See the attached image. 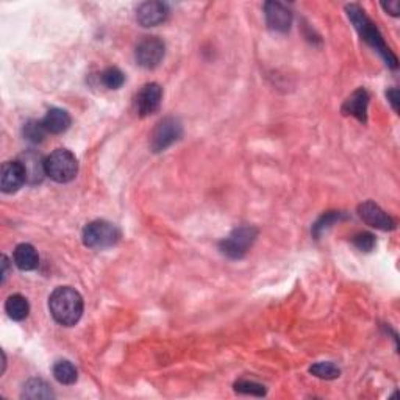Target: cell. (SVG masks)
Segmentation results:
<instances>
[{
    "label": "cell",
    "mask_w": 400,
    "mask_h": 400,
    "mask_svg": "<svg viewBox=\"0 0 400 400\" xmlns=\"http://www.w3.org/2000/svg\"><path fill=\"white\" fill-rule=\"evenodd\" d=\"M5 311L13 321H24L30 313V305L24 295L13 294L5 302Z\"/></svg>",
    "instance_id": "e0dca14e"
},
{
    "label": "cell",
    "mask_w": 400,
    "mask_h": 400,
    "mask_svg": "<svg viewBox=\"0 0 400 400\" xmlns=\"http://www.w3.org/2000/svg\"><path fill=\"white\" fill-rule=\"evenodd\" d=\"M24 399H54L55 394L50 386L41 378H31L24 385L22 394Z\"/></svg>",
    "instance_id": "ac0fdd59"
},
{
    "label": "cell",
    "mask_w": 400,
    "mask_h": 400,
    "mask_svg": "<svg viewBox=\"0 0 400 400\" xmlns=\"http://www.w3.org/2000/svg\"><path fill=\"white\" fill-rule=\"evenodd\" d=\"M344 215L343 213H339V211H328L325 213L324 216H322L318 222L314 224V227H313V235L316 238H319L322 235V231L327 230V229H330L332 227V224H334L337 221H339L341 217H343Z\"/></svg>",
    "instance_id": "603a6c76"
},
{
    "label": "cell",
    "mask_w": 400,
    "mask_h": 400,
    "mask_svg": "<svg viewBox=\"0 0 400 400\" xmlns=\"http://www.w3.org/2000/svg\"><path fill=\"white\" fill-rule=\"evenodd\" d=\"M100 80L108 89H119L125 83V75L118 68H108L100 74Z\"/></svg>",
    "instance_id": "ffe728a7"
},
{
    "label": "cell",
    "mask_w": 400,
    "mask_h": 400,
    "mask_svg": "<svg viewBox=\"0 0 400 400\" xmlns=\"http://www.w3.org/2000/svg\"><path fill=\"white\" fill-rule=\"evenodd\" d=\"M25 174H27V182L31 185L40 183L46 177V158H43L40 153L33 151L25 152L21 160Z\"/></svg>",
    "instance_id": "4fadbf2b"
},
{
    "label": "cell",
    "mask_w": 400,
    "mask_h": 400,
    "mask_svg": "<svg viewBox=\"0 0 400 400\" xmlns=\"http://www.w3.org/2000/svg\"><path fill=\"white\" fill-rule=\"evenodd\" d=\"M27 183V174L21 161H6L2 164V172H0V190L5 194H13L22 188V185Z\"/></svg>",
    "instance_id": "ba28073f"
},
{
    "label": "cell",
    "mask_w": 400,
    "mask_h": 400,
    "mask_svg": "<svg viewBox=\"0 0 400 400\" xmlns=\"http://www.w3.org/2000/svg\"><path fill=\"white\" fill-rule=\"evenodd\" d=\"M54 377L61 385H74L79 378V372L69 360H60L54 364Z\"/></svg>",
    "instance_id": "d6986e66"
},
{
    "label": "cell",
    "mask_w": 400,
    "mask_h": 400,
    "mask_svg": "<svg viewBox=\"0 0 400 400\" xmlns=\"http://www.w3.org/2000/svg\"><path fill=\"white\" fill-rule=\"evenodd\" d=\"M83 244L89 249H107L119 241L121 231L114 224L93 221L83 229Z\"/></svg>",
    "instance_id": "277c9868"
},
{
    "label": "cell",
    "mask_w": 400,
    "mask_h": 400,
    "mask_svg": "<svg viewBox=\"0 0 400 400\" xmlns=\"http://www.w3.org/2000/svg\"><path fill=\"white\" fill-rule=\"evenodd\" d=\"M166 54L164 43L157 36H147L137 46L134 58L141 68L155 69L163 61Z\"/></svg>",
    "instance_id": "52a82bcc"
},
{
    "label": "cell",
    "mask_w": 400,
    "mask_h": 400,
    "mask_svg": "<svg viewBox=\"0 0 400 400\" xmlns=\"http://www.w3.org/2000/svg\"><path fill=\"white\" fill-rule=\"evenodd\" d=\"M16 266L21 270H33L40 264V256H38L36 249L31 244H19L13 254Z\"/></svg>",
    "instance_id": "2e32d148"
},
{
    "label": "cell",
    "mask_w": 400,
    "mask_h": 400,
    "mask_svg": "<svg viewBox=\"0 0 400 400\" xmlns=\"http://www.w3.org/2000/svg\"><path fill=\"white\" fill-rule=\"evenodd\" d=\"M163 100V89L158 83H147L137 95V111L141 118L157 113Z\"/></svg>",
    "instance_id": "30bf717a"
},
{
    "label": "cell",
    "mask_w": 400,
    "mask_h": 400,
    "mask_svg": "<svg viewBox=\"0 0 400 400\" xmlns=\"http://www.w3.org/2000/svg\"><path fill=\"white\" fill-rule=\"evenodd\" d=\"M8 268H10V261H8V258L3 255L2 256V283H5L6 277H8Z\"/></svg>",
    "instance_id": "83f0119b"
},
{
    "label": "cell",
    "mask_w": 400,
    "mask_h": 400,
    "mask_svg": "<svg viewBox=\"0 0 400 400\" xmlns=\"http://www.w3.org/2000/svg\"><path fill=\"white\" fill-rule=\"evenodd\" d=\"M264 16H266L268 27L279 33H286L291 29L293 13L288 6L280 2H268L264 3Z\"/></svg>",
    "instance_id": "8fae6325"
},
{
    "label": "cell",
    "mask_w": 400,
    "mask_h": 400,
    "mask_svg": "<svg viewBox=\"0 0 400 400\" xmlns=\"http://www.w3.org/2000/svg\"><path fill=\"white\" fill-rule=\"evenodd\" d=\"M169 17V6L164 2H146L139 5L137 11V21L143 27H157Z\"/></svg>",
    "instance_id": "7c38bea8"
},
{
    "label": "cell",
    "mask_w": 400,
    "mask_h": 400,
    "mask_svg": "<svg viewBox=\"0 0 400 400\" xmlns=\"http://www.w3.org/2000/svg\"><path fill=\"white\" fill-rule=\"evenodd\" d=\"M183 137V125L177 118L161 119L151 134V149L155 153L164 152Z\"/></svg>",
    "instance_id": "5b68a950"
},
{
    "label": "cell",
    "mask_w": 400,
    "mask_h": 400,
    "mask_svg": "<svg viewBox=\"0 0 400 400\" xmlns=\"http://www.w3.org/2000/svg\"><path fill=\"white\" fill-rule=\"evenodd\" d=\"M353 244L357 246L361 252H371L376 246V238H374L372 233H367V231H363V233H358L353 238Z\"/></svg>",
    "instance_id": "d4e9b609"
},
{
    "label": "cell",
    "mask_w": 400,
    "mask_h": 400,
    "mask_svg": "<svg viewBox=\"0 0 400 400\" xmlns=\"http://www.w3.org/2000/svg\"><path fill=\"white\" fill-rule=\"evenodd\" d=\"M52 318L64 327H72L83 314V299L79 291L70 286L56 288L49 298Z\"/></svg>",
    "instance_id": "7a4b0ae2"
},
{
    "label": "cell",
    "mask_w": 400,
    "mask_h": 400,
    "mask_svg": "<svg viewBox=\"0 0 400 400\" xmlns=\"http://www.w3.org/2000/svg\"><path fill=\"white\" fill-rule=\"evenodd\" d=\"M386 98L391 102L392 108H394V111H399V89L397 88H391L388 93H386Z\"/></svg>",
    "instance_id": "484cf974"
},
{
    "label": "cell",
    "mask_w": 400,
    "mask_h": 400,
    "mask_svg": "<svg viewBox=\"0 0 400 400\" xmlns=\"http://www.w3.org/2000/svg\"><path fill=\"white\" fill-rule=\"evenodd\" d=\"M309 372L313 374L314 377L322 378V380H334L339 377V367L334 366L333 363H328V361H321V363H316L309 367Z\"/></svg>",
    "instance_id": "7402d4cb"
},
{
    "label": "cell",
    "mask_w": 400,
    "mask_h": 400,
    "mask_svg": "<svg viewBox=\"0 0 400 400\" xmlns=\"http://www.w3.org/2000/svg\"><path fill=\"white\" fill-rule=\"evenodd\" d=\"M46 134H47V130L44 128L41 121H29L27 124L24 125V138L27 139L29 143H33V144L41 143Z\"/></svg>",
    "instance_id": "44dd1931"
},
{
    "label": "cell",
    "mask_w": 400,
    "mask_h": 400,
    "mask_svg": "<svg viewBox=\"0 0 400 400\" xmlns=\"http://www.w3.org/2000/svg\"><path fill=\"white\" fill-rule=\"evenodd\" d=\"M79 174V161L68 149H56L46 158V176L56 183H69Z\"/></svg>",
    "instance_id": "3957f363"
},
{
    "label": "cell",
    "mask_w": 400,
    "mask_h": 400,
    "mask_svg": "<svg viewBox=\"0 0 400 400\" xmlns=\"http://www.w3.org/2000/svg\"><path fill=\"white\" fill-rule=\"evenodd\" d=\"M358 215L367 225H371V227L374 229H378L383 231H390V230L396 229L394 219H392L385 210L380 208L377 203L371 202V200H367V202L361 203L358 206Z\"/></svg>",
    "instance_id": "9c48e42d"
},
{
    "label": "cell",
    "mask_w": 400,
    "mask_h": 400,
    "mask_svg": "<svg viewBox=\"0 0 400 400\" xmlns=\"http://www.w3.org/2000/svg\"><path fill=\"white\" fill-rule=\"evenodd\" d=\"M346 11H347V16H349L351 19V22L353 24L355 30L360 33L361 40H363L366 44H369L374 50H377L378 54L385 58V61L388 66H391L392 69H397L396 55L392 54L388 46H386L382 33H380L378 29L376 27V24L367 17L366 11L358 5H347Z\"/></svg>",
    "instance_id": "6da1fadb"
},
{
    "label": "cell",
    "mask_w": 400,
    "mask_h": 400,
    "mask_svg": "<svg viewBox=\"0 0 400 400\" xmlns=\"http://www.w3.org/2000/svg\"><path fill=\"white\" fill-rule=\"evenodd\" d=\"M258 236V231L255 227H240L231 231V235L225 238L219 244V249L224 255L233 260H240L247 254L249 247L255 243Z\"/></svg>",
    "instance_id": "8992f818"
},
{
    "label": "cell",
    "mask_w": 400,
    "mask_h": 400,
    "mask_svg": "<svg viewBox=\"0 0 400 400\" xmlns=\"http://www.w3.org/2000/svg\"><path fill=\"white\" fill-rule=\"evenodd\" d=\"M383 8L390 13L392 16H399V2L397 0H391L388 3H382Z\"/></svg>",
    "instance_id": "4316f807"
},
{
    "label": "cell",
    "mask_w": 400,
    "mask_h": 400,
    "mask_svg": "<svg viewBox=\"0 0 400 400\" xmlns=\"http://www.w3.org/2000/svg\"><path fill=\"white\" fill-rule=\"evenodd\" d=\"M44 128H46L47 133L52 134H60L64 133L70 127V116L68 111H64L61 108H50L49 111L44 116V119L41 121Z\"/></svg>",
    "instance_id": "9a60e30c"
},
{
    "label": "cell",
    "mask_w": 400,
    "mask_h": 400,
    "mask_svg": "<svg viewBox=\"0 0 400 400\" xmlns=\"http://www.w3.org/2000/svg\"><path fill=\"white\" fill-rule=\"evenodd\" d=\"M235 391L240 392V394H247V396H256V397L266 396V390H264L263 385L249 382V380H240V382H236Z\"/></svg>",
    "instance_id": "cb8c5ba5"
},
{
    "label": "cell",
    "mask_w": 400,
    "mask_h": 400,
    "mask_svg": "<svg viewBox=\"0 0 400 400\" xmlns=\"http://www.w3.org/2000/svg\"><path fill=\"white\" fill-rule=\"evenodd\" d=\"M367 105H369V94H367L366 89L360 88L344 102L343 113L347 116H353V118H357L364 124L367 121Z\"/></svg>",
    "instance_id": "5bb4252c"
}]
</instances>
